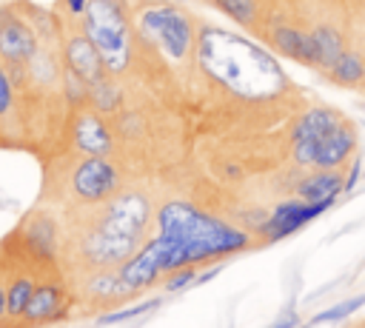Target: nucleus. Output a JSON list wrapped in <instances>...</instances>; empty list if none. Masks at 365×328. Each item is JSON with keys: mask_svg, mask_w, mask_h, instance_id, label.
Returning <instances> with one entry per match:
<instances>
[{"mask_svg": "<svg viewBox=\"0 0 365 328\" xmlns=\"http://www.w3.org/2000/svg\"><path fill=\"white\" fill-rule=\"evenodd\" d=\"M251 242L245 228H237L185 200H168L157 208V234L143 242L117 274L131 291L154 285L163 274H174L188 265L222 260L242 251Z\"/></svg>", "mask_w": 365, "mask_h": 328, "instance_id": "nucleus-1", "label": "nucleus"}, {"mask_svg": "<svg viewBox=\"0 0 365 328\" xmlns=\"http://www.w3.org/2000/svg\"><path fill=\"white\" fill-rule=\"evenodd\" d=\"M83 34L100 51L108 74H123L131 63V31L120 0H88L83 11Z\"/></svg>", "mask_w": 365, "mask_h": 328, "instance_id": "nucleus-2", "label": "nucleus"}, {"mask_svg": "<svg viewBox=\"0 0 365 328\" xmlns=\"http://www.w3.org/2000/svg\"><path fill=\"white\" fill-rule=\"evenodd\" d=\"M137 31L145 43L160 46L168 60H185L194 46V23L182 9L168 3L145 6L137 17Z\"/></svg>", "mask_w": 365, "mask_h": 328, "instance_id": "nucleus-3", "label": "nucleus"}, {"mask_svg": "<svg viewBox=\"0 0 365 328\" xmlns=\"http://www.w3.org/2000/svg\"><path fill=\"white\" fill-rule=\"evenodd\" d=\"M294 163L308 168H339L348 154L356 148V128L345 120H339L331 131H325L319 140H302L291 143Z\"/></svg>", "mask_w": 365, "mask_h": 328, "instance_id": "nucleus-4", "label": "nucleus"}, {"mask_svg": "<svg viewBox=\"0 0 365 328\" xmlns=\"http://www.w3.org/2000/svg\"><path fill=\"white\" fill-rule=\"evenodd\" d=\"M148 220H151L148 200L140 191H125V194H114L106 203L94 228H100L103 234H111V237H125V240L140 242Z\"/></svg>", "mask_w": 365, "mask_h": 328, "instance_id": "nucleus-5", "label": "nucleus"}, {"mask_svg": "<svg viewBox=\"0 0 365 328\" xmlns=\"http://www.w3.org/2000/svg\"><path fill=\"white\" fill-rule=\"evenodd\" d=\"M120 188V171L108 157H86L71 171V191L86 205H106Z\"/></svg>", "mask_w": 365, "mask_h": 328, "instance_id": "nucleus-6", "label": "nucleus"}, {"mask_svg": "<svg viewBox=\"0 0 365 328\" xmlns=\"http://www.w3.org/2000/svg\"><path fill=\"white\" fill-rule=\"evenodd\" d=\"M331 203H305V200H282L262 222V228L257 231L265 242H279L285 237H291L294 231H299L305 222L317 220L322 211H328Z\"/></svg>", "mask_w": 365, "mask_h": 328, "instance_id": "nucleus-7", "label": "nucleus"}, {"mask_svg": "<svg viewBox=\"0 0 365 328\" xmlns=\"http://www.w3.org/2000/svg\"><path fill=\"white\" fill-rule=\"evenodd\" d=\"M140 242L134 240H125V237H111V234H103L100 228H91L83 240V257L94 265V268H108V265H123L134 251H137Z\"/></svg>", "mask_w": 365, "mask_h": 328, "instance_id": "nucleus-8", "label": "nucleus"}, {"mask_svg": "<svg viewBox=\"0 0 365 328\" xmlns=\"http://www.w3.org/2000/svg\"><path fill=\"white\" fill-rule=\"evenodd\" d=\"M37 51V31H31V26L14 14L0 31V60L6 66H26Z\"/></svg>", "mask_w": 365, "mask_h": 328, "instance_id": "nucleus-9", "label": "nucleus"}, {"mask_svg": "<svg viewBox=\"0 0 365 328\" xmlns=\"http://www.w3.org/2000/svg\"><path fill=\"white\" fill-rule=\"evenodd\" d=\"M63 57H66V68H71L74 74H80L88 86L97 83V80H103V77H108L100 51L94 48V43H91L86 34H71V37L66 40Z\"/></svg>", "mask_w": 365, "mask_h": 328, "instance_id": "nucleus-10", "label": "nucleus"}, {"mask_svg": "<svg viewBox=\"0 0 365 328\" xmlns=\"http://www.w3.org/2000/svg\"><path fill=\"white\" fill-rule=\"evenodd\" d=\"M71 137H74V145L80 148V154H88V157H106V154H111V145H114L111 128L94 111H83L74 120Z\"/></svg>", "mask_w": 365, "mask_h": 328, "instance_id": "nucleus-11", "label": "nucleus"}, {"mask_svg": "<svg viewBox=\"0 0 365 328\" xmlns=\"http://www.w3.org/2000/svg\"><path fill=\"white\" fill-rule=\"evenodd\" d=\"M68 311V294L60 282H40L23 311V319L40 325V322H51V319H63Z\"/></svg>", "mask_w": 365, "mask_h": 328, "instance_id": "nucleus-12", "label": "nucleus"}, {"mask_svg": "<svg viewBox=\"0 0 365 328\" xmlns=\"http://www.w3.org/2000/svg\"><path fill=\"white\" fill-rule=\"evenodd\" d=\"M345 191V177L336 168H314L297 183V197L305 203H331Z\"/></svg>", "mask_w": 365, "mask_h": 328, "instance_id": "nucleus-13", "label": "nucleus"}, {"mask_svg": "<svg viewBox=\"0 0 365 328\" xmlns=\"http://www.w3.org/2000/svg\"><path fill=\"white\" fill-rule=\"evenodd\" d=\"M271 43L282 57H288L299 66H314L317 68V48H314L311 31H302L297 26H277L271 31Z\"/></svg>", "mask_w": 365, "mask_h": 328, "instance_id": "nucleus-14", "label": "nucleus"}, {"mask_svg": "<svg viewBox=\"0 0 365 328\" xmlns=\"http://www.w3.org/2000/svg\"><path fill=\"white\" fill-rule=\"evenodd\" d=\"M23 245L37 260H51L57 254V225L48 214H34L23 225Z\"/></svg>", "mask_w": 365, "mask_h": 328, "instance_id": "nucleus-15", "label": "nucleus"}, {"mask_svg": "<svg viewBox=\"0 0 365 328\" xmlns=\"http://www.w3.org/2000/svg\"><path fill=\"white\" fill-rule=\"evenodd\" d=\"M311 37H314V48H317V68L322 71H331V66L342 57L345 51V37L336 26L331 23H319L311 29Z\"/></svg>", "mask_w": 365, "mask_h": 328, "instance_id": "nucleus-16", "label": "nucleus"}, {"mask_svg": "<svg viewBox=\"0 0 365 328\" xmlns=\"http://www.w3.org/2000/svg\"><path fill=\"white\" fill-rule=\"evenodd\" d=\"M342 117L334 108H308L291 128V143H302V140H319L325 131H331Z\"/></svg>", "mask_w": 365, "mask_h": 328, "instance_id": "nucleus-17", "label": "nucleus"}, {"mask_svg": "<svg viewBox=\"0 0 365 328\" xmlns=\"http://www.w3.org/2000/svg\"><path fill=\"white\" fill-rule=\"evenodd\" d=\"M331 80L334 83H339V86H359L362 80H365V57L359 54V51H354V48H345L342 51V57L331 66Z\"/></svg>", "mask_w": 365, "mask_h": 328, "instance_id": "nucleus-18", "label": "nucleus"}, {"mask_svg": "<svg viewBox=\"0 0 365 328\" xmlns=\"http://www.w3.org/2000/svg\"><path fill=\"white\" fill-rule=\"evenodd\" d=\"M88 103L100 114H117L123 108V88L111 77H103V80L88 86Z\"/></svg>", "mask_w": 365, "mask_h": 328, "instance_id": "nucleus-19", "label": "nucleus"}, {"mask_svg": "<svg viewBox=\"0 0 365 328\" xmlns=\"http://www.w3.org/2000/svg\"><path fill=\"white\" fill-rule=\"evenodd\" d=\"M86 291H88L91 297H100V299H114V297H128V294H134V291L123 282V277H120L117 271H106V268H100V271L86 282Z\"/></svg>", "mask_w": 365, "mask_h": 328, "instance_id": "nucleus-20", "label": "nucleus"}, {"mask_svg": "<svg viewBox=\"0 0 365 328\" xmlns=\"http://www.w3.org/2000/svg\"><path fill=\"white\" fill-rule=\"evenodd\" d=\"M26 68H29V77L37 83V86H54L57 80H60V63H57V57L51 54V51H37L29 63H26Z\"/></svg>", "mask_w": 365, "mask_h": 328, "instance_id": "nucleus-21", "label": "nucleus"}, {"mask_svg": "<svg viewBox=\"0 0 365 328\" xmlns=\"http://www.w3.org/2000/svg\"><path fill=\"white\" fill-rule=\"evenodd\" d=\"M359 308H365V294H354V297H348V299H342V302L319 311L317 317H311L308 322H302V328H317V325H325V322H339V319L356 314Z\"/></svg>", "mask_w": 365, "mask_h": 328, "instance_id": "nucleus-22", "label": "nucleus"}, {"mask_svg": "<svg viewBox=\"0 0 365 328\" xmlns=\"http://www.w3.org/2000/svg\"><path fill=\"white\" fill-rule=\"evenodd\" d=\"M211 6H217L225 17H231L240 26H254L259 17V0H208Z\"/></svg>", "mask_w": 365, "mask_h": 328, "instance_id": "nucleus-23", "label": "nucleus"}, {"mask_svg": "<svg viewBox=\"0 0 365 328\" xmlns=\"http://www.w3.org/2000/svg\"><path fill=\"white\" fill-rule=\"evenodd\" d=\"M34 288H37V285H34V280H29V277L11 280V285L6 288V314H9V317H23V311H26V305H29Z\"/></svg>", "mask_w": 365, "mask_h": 328, "instance_id": "nucleus-24", "label": "nucleus"}, {"mask_svg": "<svg viewBox=\"0 0 365 328\" xmlns=\"http://www.w3.org/2000/svg\"><path fill=\"white\" fill-rule=\"evenodd\" d=\"M160 297H154V299H143V302H137V305H128V308H117V311H111V314H103V317H97V325L103 328V325H117V322H128V319H134V317H140V314H148V311H157L160 308Z\"/></svg>", "mask_w": 365, "mask_h": 328, "instance_id": "nucleus-25", "label": "nucleus"}, {"mask_svg": "<svg viewBox=\"0 0 365 328\" xmlns=\"http://www.w3.org/2000/svg\"><path fill=\"white\" fill-rule=\"evenodd\" d=\"M60 83H63V94H66V100H68L71 106L88 103V83H86L80 74H74L71 68H63Z\"/></svg>", "mask_w": 365, "mask_h": 328, "instance_id": "nucleus-26", "label": "nucleus"}, {"mask_svg": "<svg viewBox=\"0 0 365 328\" xmlns=\"http://www.w3.org/2000/svg\"><path fill=\"white\" fill-rule=\"evenodd\" d=\"M194 282H197V265H188V268H180V271L168 274V280H165V291L177 294V291H185V288L194 285Z\"/></svg>", "mask_w": 365, "mask_h": 328, "instance_id": "nucleus-27", "label": "nucleus"}, {"mask_svg": "<svg viewBox=\"0 0 365 328\" xmlns=\"http://www.w3.org/2000/svg\"><path fill=\"white\" fill-rule=\"evenodd\" d=\"M143 131H145V120H143L140 111H125V114L120 117V134H123V137L137 140V137H143Z\"/></svg>", "mask_w": 365, "mask_h": 328, "instance_id": "nucleus-28", "label": "nucleus"}, {"mask_svg": "<svg viewBox=\"0 0 365 328\" xmlns=\"http://www.w3.org/2000/svg\"><path fill=\"white\" fill-rule=\"evenodd\" d=\"M14 106V83L9 77V71L0 66V117H6Z\"/></svg>", "mask_w": 365, "mask_h": 328, "instance_id": "nucleus-29", "label": "nucleus"}, {"mask_svg": "<svg viewBox=\"0 0 365 328\" xmlns=\"http://www.w3.org/2000/svg\"><path fill=\"white\" fill-rule=\"evenodd\" d=\"M268 328H302V319H299V314H297V308L294 305H288Z\"/></svg>", "mask_w": 365, "mask_h": 328, "instance_id": "nucleus-30", "label": "nucleus"}, {"mask_svg": "<svg viewBox=\"0 0 365 328\" xmlns=\"http://www.w3.org/2000/svg\"><path fill=\"white\" fill-rule=\"evenodd\" d=\"M359 171H362V157H356L354 165L348 168V174H345V191H354V185L359 183Z\"/></svg>", "mask_w": 365, "mask_h": 328, "instance_id": "nucleus-31", "label": "nucleus"}, {"mask_svg": "<svg viewBox=\"0 0 365 328\" xmlns=\"http://www.w3.org/2000/svg\"><path fill=\"white\" fill-rule=\"evenodd\" d=\"M225 265L222 262H217V265H211L208 271H197V282L194 285H202V282H208V280H214V277H220V271H222Z\"/></svg>", "mask_w": 365, "mask_h": 328, "instance_id": "nucleus-32", "label": "nucleus"}, {"mask_svg": "<svg viewBox=\"0 0 365 328\" xmlns=\"http://www.w3.org/2000/svg\"><path fill=\"white\" fill-rule=\"evenodd\" d=\"M66 3V9L74 14V17H83V11H86V6H88V0H63Z\"/></svg>", "mask_w": 365, "mask_h": 328, "instance_id": "nucleus-33", "label": "nucleus"}, {"mask_svg": "<svg viewBox=\"0 0 365 328\" xmlns=\"http://www.w3.org/2000/svg\"><path fill=\"white\" fill-rule=\"evenodd\" d=\"M11 17H14V11H11V9H0V31H3V26H6Z\"/></svg>", "mask_w": 365, "mask_h": 328, "instance_id": "nucleus-34", "label": "nucleus"}, {"mask_svg": "<svg viewBox=\"0 0 365 328\" xmlns=\"http://www.w3.org/2000/svg\"><path fill=\"white\" fill-rule=\"evenodd\" d=\"M3 317H9L6 314V288H0V322H3Z\"/></svg>", "mask_w": 365, "mask_h": 328, "instance_id": "nucleus-35", "label": "nucleus"}, {"mask_svg": "<svg viewBox=\"0 0 365 328\" xmlns=\"http://www.w3.org/2000/svg\"><path fill=\"white\" fill-rule=\"evenodd\" d=\"M362 111H365V103H362Z\"/></svg>", "mask_w": 365, "mask_h": 328, "instance_id": "nucleus-36", "label": "nucleus"}]
</instances>
